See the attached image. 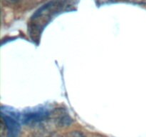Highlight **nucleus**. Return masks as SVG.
I'll list each match as a JSON object with an SVG mask.
<instances>
[{"label": "nucleus", "mask_w": 146, "mask_h": 137, "mask_svg": "<svg viewBox=\"0 0 146 137\" xmlns=\"http://www.w3.org/2000/svg\"><path fill=\"white\" fill-rule=\"evenodd\" d=\"M71 137H84V136H83V135L81 134V133L75 132V133H73L72 136Z\"/></svg>", "instance_id": "39448f33"}, {"label": "nucleus", "mask_w": 146, "mask_h": 137, "mask_svg": "<svg viewBox=\"0 0 146 137\" xmlns=\"http://www.w3.org/2000/svg\"><path fill=\"white\" fill-rule=\"evenodd\" d=\"M46 137H61V136H57V135H51Z\"/></svg>", "instance_id": "423d86ee"}, {"label": "nucleus", "mask_w": 146, "mask_h": 137, "mask_svg": "<svg viewBox=\"0 0 146 137\" xmlns=\"http://www.w3.org/2000/svg\"><path fill=\"white\" fill-rule=\"evenodd\" d=\"M5 1H7L9 4H17V3L19 2L21 0H4Z\"/></svg>", "instance_id": "20e7f679"}, {"label": "nucleus", "mask_w": 146, "mask_h": 137, "mask_svg": "<svg viewBox=\"0 0 146 137\" xmlns=\"http://www.w3.org/2000/svg\"><path fill=\"white\" fill-rule=\"evenodd\" d=\"M1 116L7 137H19L21 131V115L12 108L1 107Z\"/></svg>", "instance_id": "f257e3e1"}, {"label": "nucleus", "mask_w": 146, "mask_h": 137, "mask_svg": "<svg viewBox=\"0 0 146 137\" xmlns=\"http://www.w3.org/2000/svg\"><path fill=\"white\" fill-rule=\"evenodd\" d=\"M123 1L132 4H138V5H146V0H123Z\"/></svg>", "instance_id": "7ed1b4c3"}, {"label": "nucleus", "mask_w": 146, "mask_h": 137, "mask_svg": "<svg viewBox=\"0 0 146 137\" xmlns=\"http://www.w3.org/2000/svg\"><path fill=\"white\" fill-rule=\"evenodd\" d=\"M49 109L46 107L31 108L21 115V121L24 124H34L47 120L51 115Z\"/></svg>", "instance_id": "f03ea898"}]
</instances>
